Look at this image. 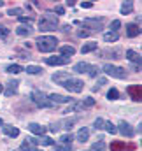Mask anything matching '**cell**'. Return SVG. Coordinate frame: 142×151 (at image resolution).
<instances>
[{"label": "cell", "instance_id": "cell-23", "mask_svg": "<svg viewBox=\"0 0 142 151\" xmlns=\"http://www.w3.org/2000/svg\"><path fill=\"white\" fill-rule=\"evenodd\" d=\"M91 148H93V151H105L107 144H105V141L100 137V139H97V141L91 144Z\"/></svg>", "mask_w": 142, "mask_h": 151}, {"label": "cell", "instance_id": "cell-3", "mask_svg": "<svg viewBox=\"0 0 142 151\" xmlns=\"http://www.w3.org/2000/svg\"><path fill=\"white\" fill-rule=\"evenodd\" d=\"M30 99H32V102L35 104L37 107H44V109H47V107H53V102L49 100V97H47L44 91L34 90V91L30 93Z\"/></svg>", "mask_w": 142, "mask_h": 151}, {"label": "cell", "instance_id": "cell-4", "mask_svg": "<svg viewBox=\"0 0 142 151\" xmlns=\"http://www.w3.org/2000/svg\"><path fill=\"white\" fill-rule=\"evenodd\" d=\"M102 70H104L107 76L116 77V79H126V77H128V72H126L123 67H118V65H112V63H105V65L102 67Z\"/></svg>", "mask_w": 142, "mask_h": 151}, {"label": "cell", "instance_id": "cell-30", "mask_svg": "<svg viewBox=\"0 0 142 151\" xmlns=\"http://www.w3.org/2000/svg\"><path fill=\"white\" fill-rule=\"evenodd\" d=\"M107 99H109V100H118V99H119V91H118L116 88H110V90L107 91Z\"/></svg>", "mask_w": 142, "mask_h": 151}, {"label": "cell", "instance_id": "cell-47", "mask_svg": "<svg viewBox=\"0 0 142 151\" xmlns=\"http://www.w3.org/2000/svg\"><path fill=\"white\" fill-rule=\"evenodd\" d=\"M67 5H69V7H74V5H75V0H69Z\"/></svg>", "mask_w": 142, "mask_h": 151}, {"label": "cell", "instance_id": "cell-19", "mask_svg": "<svg viewBox=\"0 0 142 151\" xmlns=\"http://www.w3.org/2000/svg\"><path fill=\"white\" fill-rule=\"evenodd\" d=\"M82 109H84L82 102H75V104H70V106L65 109V113H63V114H69V113H81Z\"/></svg>", "mask_w": 142, "mask_h": 151}, {"label": "cell", "instance_id": "cell-13", "mask_svg": "<svg viewBox=\"0 0 142 151\" xmlns=\"http://www.w3.org/2000/svg\"><path fill=\"white\" fill-rule=\"evenodd\" d=\"M18 84H19V81H18V79H11V81H9V84H7V88L4 90L5 97H12V95H16V91H18Z\"/></svg>", "mask_w": 142, "mask_h": 151}, {"label": "cell", "instance_id": "cell-35", "mask_svg": "<svg viewBox=\"0 0 142 151\" xmlns=\"http://www.w3.org/2000/svg\"><path fill=\"white\" fill-rule=\"evenodd\" d=\"M104 130L109 132V134H116V132H118V130H116V127H114L110 121H105V123H104Z\"/></svg>", "mask_w": 142, "mask_h": 151}, {"label": "cell", "instance_id": "cell-7", "mask_svg": "<svg viewBox=\"0 0 142 151\" xmlns=\"http://www.w3.org/2000/svg\"><path fill=\"white\" fill-rule=\"evenodd\" d=\"M44 62H46L47 65H53V67H56V65H67V63H70V58L58 55V56H49V58H46Z\"/></svg>", "mask_w": 142, "mask_h": 151}, {"label": "cell", "instance_id": "cell-16", "mask_svg": "<svg viewBox=\"0 0 142 151\" xmlns=\"http://www.w3.org/2000/svg\"><path fill=\"white\" fill-rule=\"evenodd\" d=\"M126 35H128V37H137V35H141V27L135 25V23L126 25Z\"/></svg>", "mask_w": 142, "mask_h": 151}, {"label": "cell", "instance_id": "cell-49", "mask_svg": "<svg viewBox=\"0 0 142 151\" xmlns=\"http://www.w3.org/2000/svg\"><path fill=\"white\" fill-rule=\"evenodd\" d=\"M0 93H4V86L2 84H0Z\"/></svg>", "mask_w": 142, "mask_h": 151}, {"label": "cell", "instance_id": "cell-33", "mask_svg": "<svg viewBox=\"0 0 142 151\" xmlns=\"http://www.w3.org/2000/svg\"><path fill=\"white\" fill-rule=\"evenodd\" d=\"M55 151H72V144H65V142H60L55 146Z\"/></svg>", "mask_w": 142, "mask_h": 151}, {"label": "cell", "instance_id": "cell-20", "mask_svg": "<svg viewBox=\"0 0 142 151\" xmlns=\"http://www.w3.org/2000/svg\"><path fill=\"white\" fill-rule=\"evenodd\" d=\"M16 34L21 35V37H27V35L32 34V27H30V25H21V27L16 28Z\"/></svg>", "mask_w": 142, "mask_h": 151}, {"label": "cell", "instance_id": "cell-12", "mask_svg": "<svg viewBox=\"0 0 142 151\" xmlns=\"http://www.w3.org/2000/svg\"><path fill=\"white\" fill-rule=\"evenodd\" d=\"M49 97V100L55 104V102H58V104H70L74 99L70 97H65V95H60V93H51V95H47Z\"/></svg>", "mask_w": 142, "mask_h": 151}, {"label": "cell", "instance_id": "cell-2", "mask_svg": "<svg viewBox=\"0 0 142 151\" xmlns=\"http://www.w3.org/2000/svg\"><path fill=\"white\" fill-rule=\"evenodd\" d=\"M58 27V18L56 16H53V14H44V16H40V19H39V30H42V32H51V30H55Z\"/></svg>", "mask_w": 142, "mask_h": 151}, {"label": "cell", "instance_id": "cell-37", "mask_svg": "<svg viewBox=\"0 0 142 151\" xmlns=\"http://www.w3.org/2000/svg\"><path fill=\"white\" fill-rule=\"evenodd\" d=\"M82 106H84V109H86V107H93V106H95V99H93V97H86V99L82 100Z\"/></svg>", "mask_w": 142, "mask_h": 151}, {"label": "cell", "instance_id": "cell-8", "mask_svg": "<svg viewBox=\"0 0 142 151\" xmlns=\"http://www.w3.org/2000/svg\"><path fill=\"white\" fill-rule=\"evenodd\" d=\"M128 95L132 97L133 102H141L142 100V86L141 84H130L128 86Z\"/></svg>", "mask_w": 142, "mask_h": 151}, {"label": "cell", "instance_id": "cell-48", "mask_svg": "<svg viewBox=\"0 0 142 151\" xmlns=\"http://www.w3.org/2000/svg\"><path fill=\"white\" fill-rule=\"evenodd\" d=\"M4 5H5V2H2V0H0V7H4Z\"/></svg>", "mask_w": 142, "mask_h": 151}, {"label": "cell", "instance_id": "cell-39", "mask_svg": "<svg viewBox=\"0 0 142 151\" xmlns=\"http://www.w3.org/2000/svg\"><path fill=\"white\" fill-rule=\"evenodd\" d=\"M88 74H90V77H97V76L100 74V69H98L97 65H91L90 70H88Z\"/></svg>", "mask_w": 142, "mask_h": 151}, {"label": "cell", "instance_id": "cell-27", "mask_svg": "<svg viewBox=\"0 0 142 151\" xmlns=\"http://www.w3.org/2000/svg\"><path fill=\"white\" fill-rule=\"evenodd\" d=\"M125 150H126L125 142H121V141H114V142H110V151H125Z\"/></svg>", "mask_w": 142, "mask_h": 151}, {"label": "cell", "instance_id": "cell-40", "mask_svg": "<svg viewBox=\"0 0 142 151\" xmlns=\"http://www.w3.org/2000/svg\"><path fill=\"white\" fill-rule=\"evenodd\" d=\"M119 27H121V21H119V19H114V21L110 23V32H116V34H118Z\"/></svg>", "mask_w": 142, "mask_h": 151}, {"label": "cell", "instance_id": "cell-28", "mask_svg": "<svg viewBox=\"0 0 142 151\" xmlns=\"http://www.w3.org/2000/svg\"><path fill=\"white\" fill-rule=\"evenodd\" d=\"M119 39V34H116V32H105L104 34V40L105 42H116Z\"/></svg>", "mask_w": 142, "mask_h": 151}, {"label": "cell", "instance_id": "cell-15", "mask_svg": "<svg viewBox=\"0 0 142 151\" xmlns=\"http://www.w3.org/2000/svg\"><path fill=\"white\" fill-rule=\"evenodd\" d=\"M28 130H30L34 135H39V137H44V134H46V127H42V125H39V123H30V125H28Z\"/></svg>", "mask_w": 142, "mask_h": 151}, {"label": "cell", "instance_id": "cell-1", "mask_svg": "<svg viewBox=\"0 0 142 151\" xmlns=\"http://www.w3.org/2000/svg\"><path fill=\"white\" fill-rule=\"evenodd\" d=\"M35 44L40 53H51V51H55L58 47V39L55 35H40L37 39Z\"/></svg>", "mask_w": 142, "mask_h": 151}, {"label": "cell", "instance_id": "cell-26", "mask_svg": "<svg viewBox=\"0 0 142 151\" xmlns=\"http://www.w3.org/2000/svg\"><path fill=\"white\" fill-rule=\"evenodd\" d=\"M97 49V42H93V40H90V42H86L84 46H82V49H81V53L82 55H86V53H91V51H95Z\"/></svg>", "mask_w": 142, "mask_h": 151}, {"label": "cell", "instance_id": "cell-42", "mask_svg": "<svg viewBox=\"0 0 142 151\" xmlns=\"http://www.w3.org/2000/svg\"><path fill=\"white\" fill-rule=\"evenodd\" d=\"M39 144H42V146H51V144H53V139H49V137H40V139H39Z\"/></svg>", "mask_w": 142, "mask_h": 151}, {"label": "cell", "instance_id": "cell-32", "mask_svg": "<svg viewBox=\"0 0 142 151\" xmlns=\"http://www.w3.org/2000/svg\"><path fill=\"white\" fill-rule=\"evenodd\" d=\"M7 14H9V16H18V18H19V16L23 14V9H21V7H11V9L7 11Z\"/></svg>", "mask_w": 142, "mask_h": 151}, {"label": "cell", "instance_id": "cell-45", "mask_svg": "<svg viewBox=\"0 0 142 151\" xmlns=\"http://www.w3.org/2000/svg\"><path fill=\"white\" fill-rule=\"evenodd\" d=\"M19 21H23V23H32V21H34V16H19Z\"/></svg>", "mask_w": 142, "mask_h": 151}, {"label": "cell", "instance_id": "cell-5", "mask_svg": "<svg viewBox=\"0 0 142 151\" xmlns=\"http://www.w3.org/2000/svg\"><path fill=\"white\" fill-rule=\"evenodd\" d=\"M63 88L69 90L70 93H81V91L84 90V83H82V79H79V77H70V79L63 84Z\"/></svg>", "mask_w": 142, "mask_h": 151}, {"label": "cell", "instance_id": "cell-11", "mask_svg": "<svg viewBox=\"0 0 142 151\" xmlns=\"http://www.w3.org/2000/svg\"><path fill=\"white\" fill-rule=\"evenodd\" d=\"M37 144L39 141L34 137H27L23 142H21V151H37Z\"/></svg>", "mask_w": 142, "mask_h": 151}, {"label": "cell", "instance_id": "cell-50", "mask_svg": "<svg viewBox=\"0 0 142 151\" xmlns=\"http://www.w3.org/2000/svg\"><path fill=\"white\" fill-rule=\"evenodd\" d=\"M0 125H4V121H2V118H0Z\"/></svg>", "mask_w": 142, "mask_h": 151}, {"label": "cell", "instance_id": "cell-14", "mask_svg": "<svg viewBox=\"0 0 142 151\" xmlns=\"http://www.w3.org/2000/svg\"><path fill=\"white\" fill-rule=\"evenodd\" d=\"M2 132L7 135V137H18L19 135V128H16V127H12V125H2Z\"/></svg>", "mask_w": 142, "mask_h": 151}, {"label": "cell", "instance_id": "cell-25", "mask_svg": "<svg viewBox=\"0 0 142 151\" xmlns=\"http://www.w3.org/2000/svg\"><path fill=\"white\" fill-rule=\"evenodd\" d=\"M90 67H91L90 63H86V62H79V63L74 65V72H88Z\"/></svg>", "mask_w": 142, "mask_h": 151}, {"label": "cell", "instance_id": "cell-36", "mask_svg": "<svg viewBox=\"0 0 142 151\" xmlns=\"http://www.w3.org/2000/svg\"><path fill=\"white\" fill-rule=\"evenodd\" d=\"M72 141H74V135H72L70 132H69V134H65V135H62V137H60V142H65V144H70Z\"/></svg>", "mask_w": 142, "mask_h": 151}, {"label": "cell", "instance_id": "cell-9", "mask_svg": "<svg viewBox=\"0 0 142 151\" xmlns=\"http://www.w3.org/2000/svg\"><path fill=\"white\" fill-rule=\"evenodd\" d=\"M82 23L88 25L91 32H98V30H102V23H104V19H102V18H98V19H95V18H88V19H84Z\"/></svg>", "mask_w": 142, "mask_h": 151}, {"label": "cell", "instance_id": "cell-46", "mask_svg": "<svg viewBox=\"0 0 142 151\" xmlns=\"http://www.w3.org/2000/svg\"><path fill=\"white\" fill-rule=\"evenodd\" d=\"M81 7H84V9H91V7H93V2H81Z\"/></svg>", "mask_w": 142, "mask_h": 151}, {"label": "cell", "instance_id": "cell-44", "mask_svg": "<svg viewBox=\"0 0 142 151\" xmlns=\"http://www.w3.org/2000/svg\"><path fill=\"white\" fill-rule=\"evenodd\" d=\"M55 12H56L58 16H63V14H65V7H63V5H56V7H55Z\"/></svg>", "mask_w": 142, "mask_h": 151}, {"label": "cell", "instance_id": "cell-34", "mask_svg": "<svg viewBox=\"0 0 142 151\" xmlns=\"http://www.w3.org/2000/svg\"><path fill=\"white\" fill-rule=\"evenodd\" d=\"M105 84H107V79H105V77H98V79H97V84L93 86V91H98V90H100L102 86H105Z\"/></svg>", "mask_w": 142, "mask_h": 151}, {"label": "cell", "instance_id": "cell-22", "mask_svg": "<svg viewBox=\"0 0 142 151\" xmlns=\"http://www.w3.org/2000/svg\"><path fill=\"white\" fill-rule=\"evenodd\" d=\"M60 53H62V56L70 58V56H74V53H75V47L74 46H62L60 47Z\"/></svg>", "mask_w": 142, "mask_h": 151}, {"label": "cell", "instance_id": "cell-41", "mask_svg": "<svg viewBox=\"0 0 142 151\" xmlns=\"http://www.w3.org/2000/svg\"><path fill=\"white\" fill-rule=\"evenodd\" d=\"M9 32H11V30H9L7 27H2V25H0V39H7L9 37Z\"/></svg>", "mask_w": 142, "mask_h": 151}, {"label": "cell", "instance_id": "cell-31", "mask_svg": "<svg viewBox=\"0 0 142 151\" xmlns=\"http://www.w3.org/2000/svg\"><path fill=\"white\" fill-rule=\"evenodd\" d=\"M79 121V116H75V118H70V119H67V121H63V123H60V125H63L67 130H70L72 127H74V123H77Z\"/></svg>", "mask_w": 142, "mask_h": 151}, {"label": "cell", "instance_id": "cell-21", "mask_svg": "<svg viewBox=\"0 0 142 151\" xmlns=\"http://www.w3.org/2000/svg\"><path fill=\"white\" fill-rule=\"evenodd\" d=\"M5 72H9V74H19V72H25V69L21 65H18V63H11V65H7Z\"/></svg>", "mask_w": 142, "mask_h": 151}, {"label": "cell", "instance_id": "cell-10", "mask_svg": "<svg viewBox=\"0 0 142 151\" xmlns=\"http://www.w3.org/2000/svg\"><path fill=\"white\" fill-rule=\"evenodd\" d=\"M70 77H72V74H69V72H55V74L51 76V81L56 83V84H60V86H63Z\"/></svg>", "mask_w": 142, "mask_h": 151}, {"label": "cell", "instance_id": "cell-38", "mask_svg": "<svg viewBox=\"0 0 142 151\" xmlns=\"http://www.w3.org/2000/svg\"><path fill=\"white\" fill-rule=\"evenodd\" d=\"M104 123H105V121H104L102 118H97V119L93 121V128H97V130H104Z\"/></svg>", "mask_w": 142, "mask_h": 151}, {"label": "cell", "instance_id": "cell-24", "mask_svg": "<svg viewBox=\"0 0 142 151\" xmlns=\"http://www.w3.org/2000/svg\"><path fill=\"white\" fill-rule=\"evenodd\" d=\"M25 72L30 74V76H39V74H42L44 70H42V67H39V65H28V67L25 69Z\"/></svg>", "mask_w": 142, "mask_h": 151}, {"label": "cell", "instance_id": "cell-29", "mask_svg": "<svg viewBox=\"0 0 142 151\" xmlns=\"http://www.w3.org/2000/svg\"><path fill=\"white\" fill-rule=\"evenodd\" d=\"M119 11H121V14H130L133 11V2H125Z\"/></svg>", "mask_w": 142, "mask_h": 151}, {"label": "cell", "instance_id": "cell-43", "mask_svg": "<svg viewBox=\"0 0 142 151\" xmlns=\"http://www.w3.org/2000/svg\"><path fill=\"white\" fill-rule=\"evenodd\" d=\"M91 34H93V32H91L90 28H81L77 35H79V37H88V35H91Z\"/></svg>", "mask_w": 142, "mask_h": 151}, {"label": "cell", "instance_id": "cell-18", "mask_svg": "<svg viewBox=\"0 0 142 151\" xmlns=\"http://www.w3.org/2000/svg\"><path fill=\"white\" fill-rule=\"evenodd\" d=\"M77 141L79 142H86L88 139H90V128H86V127H82V128H79V132H77Z\"/></svg>", "mask_w": 142, "mask_h": 151}, {"label": "cell", "instance_id": "cell-6", "mask_svg": "<svg viewBox=\"0 0 142 151\" xmlns=\"http://www.w3.org/2000/svg\"><path fill=\"white\" fill-rule=\"evenodd\" d=\"M116 130H118L123 137H133V135H135V132H137V130H135L128 121H125V119H121V121L118 123V128H116Z\"/></svg>", "mask_w": 142, "mask_h": 151}, {"label": "cell", "instance_id": "cell-17", "mask_svg": "<svg viewBox=\"0 0 142 151\" xmlns=\"http://www.w3.org/2000/svg\"><path fill=\"white\" fill-rule=\"evenodd\" d=\"M126 58H128L132 63H135V65H141V55H139L137 51H133V49H128V51H126Z\"/></svg>", "mask_w": 142, "mask_h": 151}]
</instances>
